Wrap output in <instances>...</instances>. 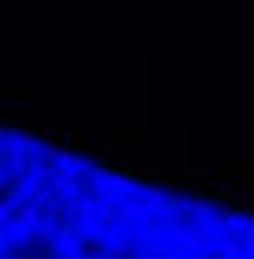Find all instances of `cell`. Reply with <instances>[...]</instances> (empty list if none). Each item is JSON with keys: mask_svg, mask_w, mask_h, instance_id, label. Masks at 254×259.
<instances>
[{"mask_svg": "<svg viewBox=\"0 0 254 259\" xmlns=\"http://www.w3.org/2000/svg\"><path fill=\"white\" fill-rule=\"evenodd\" d=\"M0 259H254V214L0 125Z\"/></svg>", "mask_w": 254, "mask_h": 259, "instance_id": "obj_1", "label": "cell"}]
</instances>
